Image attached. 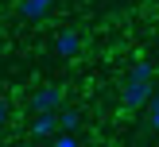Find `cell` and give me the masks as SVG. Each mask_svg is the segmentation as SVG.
Wrapping results in <instances>:
<instances>
[{"label":"cell","mask_w":159,"mask_h":147,"mask_svg":"<svg viewBox=\"0 0 159 147\" xmlns=\"http://www.w3.org/2000/svg\"><path fill=\"white\" fill-rule=\"evenodd\" d=\"M152 66L148 62H140V66H132L128 74H124L120 81V105L128 108V112H136V108H148V101H152Z\"/></svg>","instance_id":"1"},{"label":"cell","mask_w":159,"mask_h":147,"mask_svg":"<svg viewBox=\"0 0 159 147\" xmlns=\"http://www.w3.org/2000/svg\"><path fill=\"white\" fill-rule=\"evenodd\" d=\"M58 132H62V124H58V108H54V112H35L27 136H31V139H54Z\"/></svg>","instance_id":"3"},{"label":"cell","mask_w":159,"mask_h":147,"mask_svg":"<svg viewBox=\"0 0 159 147\" xmlns=\"http://www.w3.org/2000/svg\"><path fill=\"white\" fill-rule=\"evenodd\" d=\"M155 27H159V19H155Z\"/></svg>","instance_id":"10"},{"label":"cell","mask_w":159,"mask_h":147,"mask_svg":"<svg viewBox=\"0 0 159 147\" xmlns=\"http://www.w3.org/2000/svg\"><path fill=\"white\" fill-rule=\"evenodd\" d=\"M51 8H54V0H20V4H16V12H20V19L39 23V19H47V15H51Z\"/></svg>","instance_id":"5"},{"label":"cell","mask_w":159,"mask_h":147,"mask_svg":"<svg viewBox=\"0 0 159 147\" xmlns=\"http://www.w3.org/2000/svg\"><path fill=\"white\" fill-rule=\"evenodd\" d=\"M78 50H82V35H78L74 27H66V31L54 35V54H58V58H78Z\"/></svg>","instance_id":"4"},{"label":"cell","mask_w":159,"mask_h":147,"mask_svg":"<svg viewBox=\"0 0 159 147\" xmlns=\"http://www.w3.org/2000/svg\"><path fill=\"white\" fill-rule=\"evenodd\" d=\"M27 108L31 112H54V108H62V89L58 85H39V89H31Z\"/></svg>","instance_id":"2"},{"label":"cell","mask_w":159,"mask_h":147,"mask_svg":"<svg viewBox=\"0 0 159 147\" xmlns=\"http://www.w3.org/2000/svg\"><path fill=\"white\" fill-rule=\"evenodd\" d=\"M58 124H62V132H78V128H82V112L70 108V105H62L58 108Z\"/></svg>","instance_id":"6"},{"label":"cell","mask_w":159,"mask_h":147,"mask_svg":"<svg viewBox=\"0 0 159 147\" xmlns=\"http://www.w3.org/2000/svg\"><path fill=\"white\" fill-rule=\"evenodd\" d=\"M51 143H58V147H78V136H70V132H62V136H54Z\"/></svg>","instance_id":"8"},{"label":"cell","mask_w":159,"mask_h":147,"mask_svg":"<svg viewBox=\"0 0 159 147\" xmlns=\"http://www.w3.org/2000/svg\"><path fill=\"white\" fill-rule=\"evenodd\" d=\"M148 132H159V93H152L148 101Z\"/></svg>","instance_id":"7"},{"label":"cell","mask_w":159,"mask_h":147,"mask_svg":"<svg viewBox=\"0 0 159 147\" xmlns=\"http://www.w3.org/2000/svg\"><path fill=\"white\" fill-rule=\"evenodd\" d=\"M8 116H12V112H8V101H0V128L8 124Z\"/></svg>","instance_id":"9"}]
</instances>
